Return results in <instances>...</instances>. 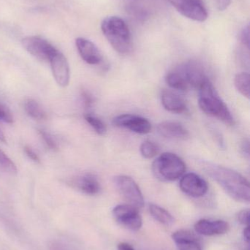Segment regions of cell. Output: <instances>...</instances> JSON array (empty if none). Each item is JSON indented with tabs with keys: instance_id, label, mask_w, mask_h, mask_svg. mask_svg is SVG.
I'll list each match as a JSON object with an SVG mask.
<instances>
[{
	"instance_id": "6da1fadb",
	"label": "cell",
	"mask_w": 250,
	"mask_h": 250,
	"mask_svg": "<svg viewBox=\"0 0 250 250\" xmlns=\"http://www.w3.org/2000/svg\"><path fill=\"white\" fill-rule=\"evenodd\" d=\"M204 169L233 199L239 202H250L249 182L239 172L211 163H205Z\"/></svg>"
},
{
	"instance_id": "7a4b0ae2",
	"label": "cell",
	"mask_w": 250,
	"mask_h": 250,
	"mask_svg": "<svg viewBox=\"0 0 250 250\" xmlns=\"http://www.w3.org/2000/svg\"><path fill=\"white\" fill-rule=\"evenodd\" d=\"M198 104L207 115L218 119L225 124L234 125V119L227 105L221 99L211 81L208 80L199 89Z\"/></svg>"
},
{
	"instance_id": "3957f363",
	"label": "cell",
	"mask_w": 250,
	"mask_h": 250,
	"mask_svg": "<svg viewBox=\"0 0 250 250\" xmlns=\"http://www.w3.org/2000/svg\"><path fill=\"white\" fill-rule=\"evenodd\" d=\"M101 30L110 45L119 54L132 50V35L126 22L117 16H109L101 23Z\"/></svg>"
},
{
	"instance_id": "277c9868",
	"label": "cell",
	"mask_w": 250,
	"mask_h": 250,
	"mask_svg": "<svg viewBox=\"0 0 250 250\" xmlns=\"http://www.w3.org/2000/svg\"><path fill=\"white\" fill-rule=\"evenodd\" d=\"M183 160L173 153H163L152 165V171L156 178L162 182H173L180 179L186 172Z\"/></svg>"
},
{
	"instance_id": "5b68a950",
	"label": "cell",
	"mask_w": 250,
	"mask_h": 250,
	"mask_svg": "<svg viewBox=\"0 0 250 250\" xmlns=\"http://www.w3.org/2000/svg\"><path fill=\"white\" fill-rule=\"evenodd\" d=\"M114 183L119 193L129 204L137 208L143 207V195L137 184L132 178L120 175L114 177Z\"/></svg>"
},
{
	"instance_id": "8992f818",
	"label": "cell",
	"mask_w": 250,
	"mask_h": 250,
	"mask_svg": "<svg viewBox=\"0 0 250 250\" xmlns=\"http://www.w3.org/2000/svg\"><path fill=\"white\" fill-rule=\"evenodd\" d=\"M185 17L204 22L208 19V10L203 0H167Z\"/></svg>"
},
{
	"instance_id": "52a82bcc",
	"label": "cell",
	"mask_w": 250,
	"mask_h": 250,
	"mask_svg": "<svg viewBox=\"0 0 250 250\" xmlns=\"http://www.w3.org/2000/svg\"><path fill=\"white\" fill-rule=\"evenodd\" d=\"M113 214L119 224L132 231H137L142 227V217L138 208L130 204L117 206L113 209Z\"/></svg>"
},
{
	"instance_id": "ba28073f",
	"label": "cell",
	"mask_w": 250,
	"mask_h": 250,
	"mask_svg": "<svg viewBox=\"0 0 250 250\" xmlns=\"http://www.w3.org/2000/svg\"><path fill=\"white\" fill-rule=\"evenodd\" d=\"M22 43L26 51L41 61L49 62L57 52L51 43L40 37H26L22 40Z\"/></svg>"
},
{
	"instance_id": "9c48e42d",
	"label": "cell",
	"mask_w": 250,
	"mask_h": 250,
	"mask_svg": "<svg viewBox=\"0 0 250 250\" xmlns=\"http://www.w3.org/2000/svg\"><path fill=\"white\" fill-rule=\"evenodd\" d=\"M114 126L129 129L135 133L145 135L152 129L151 123L147 119L134 114H121L114 117L113 120Z\"/></svg>"
},
{
	"instance_id": "30bf717a",
	"label": "cell",
	"mask_w": 250,
	"mask_h": 250,
	"mask_svg": "<svg viewBox=\"0 0 250 250\" xmlns=\"http://www.w3.org/2000/svg\"><path fill=\"white\" fill-rule=\"evenodd\" d=\"M177 70L183 76L189 87L199 89L204 83L209 80L204 67L195 61H189L182 64Z\"/></svg>"
},
{
	"instance_id": "8fae6325",
	"label": "cell",
	"mask_w": 250,
	"mask_h": 250,
	"mask_svg": "<svg viewBox=\"0 0 250 250\" xmlns=\"http://www.w3.org/2000/svg\"><path fill=\"white\" fill-rule=\"evenodd\" d=\"M181 189L192 198H201L208 190V183L201 176L195 173H186L181 178Z\"/></svg>"
},
{
	"instance_id": "7c38bea8",
	"label": "cell",
	"mask_w": 250,
	"mask_h": 250,
	"mask_svg": "<svg viewBox=\"0 0 250 250\" xmlns=\"http://www.w3.org/2000/svg\"><path fill=\"white\" fill-rule=\"evenodd\" d=\"M54 80L59 86L66 87L70 82V68L67 59L60 51L51 57L49 61Z\"/></svg>"
},
{
	"instance_id": "4fadbf2b",
	"label": "cell",
	"mask_w": 250,
	"mask_h": 250,
	"mask_svg": "<svg viewBox=\"0 0 250 250\" xmlns=\"http://www.w3.org/2000/svg\"><path fill=\"white\" fill-rule=\"evenodd\" d=\"M76 45L82 60L89 64L96 65L102 62L103 57L98 47L89 40L78 38Z\"/></svg>"
},
{
	"instance_id": "5bb4252c",
	"label": "cell",
	"mask_w": 250,
	"mask_h": 250,
	"mask_svg": "<svg viewBox=\"0 0 250 250\" xmlns=\"http://www.w3.org/2000/svg\"><path fill=\"white\" fill-rule=\"evenodd\" d=\"M229 224L224 220H201L195 225V231L204 236L223 235L229 230Z\"/></svg>"
},
{
	"instance_id": "9a60e30c",
	"label": "cell",
	"mask_w": 250,
	"mask_h": 250,
	"mask_svg": "<svg viewBox=\"0 0 250 250\" xmlns=\"http://www.w3.org/2000/svg\"><path fill=\"white\" fill-rule=\"evenodd\" d=\"M163 107L169 112L183 114L188 111L187 105L183 98L170 90H163L161 94Z\"/></svg>"
},
{
	"instance_id": "2e32d148",
	"label": "cell",
	"mask_w": 250,
	"mask_h": 250,
	"mask_svg": "<svg viewBox=\"0 0 250 250\" xmlns=\"http://www.w3.org/2000/svg\"><path fill=\"white\" fill-rule=\"evenodd\" d=\"M157 129L160 135L170 139H186L189 135V131L176 122H163L157 125Z\"/></svg>"
},
{
	"instance_id": "e0dca14e",
	"label": "cell",
	"mask_w": 250,
	"mask_h": 250,
	"mask_svg": "<svg viewBox=\"0 0 250 250\" xmlns=\"http://www.w3.org/2000/svg\"><path fill=\"white\" fill-rule=\"evenodd\" d=\"M172 237L179 250H202L197 236L189 230H178Z\"/></svg>"
},
{
	"instance_id": "ac0fdd59",
	"label": "cell",
	"mask_w": 250,
	"mask_h": 250,
	"mask_svg": "<svg viewBox=\"0 0 250 250\" xmlns=\"http://www.w3.org/2000/svg\"><path fill=\"white\" fill-rule=\"evenodd\" d=\"M75 186L83 193L88 195H95L101 191V185L96 176L88 173L81 176L75 182Z\"/></svg>"
},
{
	"instance_id": "d6986e66",
	"label": "cell",
	"mask_w": 250,
	"mask_h": 250,
	"mask_svg": "<svg viewBox=\"0 0 250 250\" xmlns=\"http://www.w3.org/2000/svg\"><path fill=\"white\" fill-rule=\"evenodd\" d=\"M165 81L166 83L172 89L180 91H186L189 89V86L187 82L177 69L167 73Z\"/></svg>"
},
{
	"instance_id": "ffe728a7",
	"label": "cell",
	"mask_w": 250,
	"mask_h": 250,
	"mask_svg": "<svg viewBox=\"0 0 250 250\" xmlns=\"http://www.w3.org/2000/svg\"><path fill=\"white\" fill-rule=\"evenodd\" d=\"M149 211L152 217L156 220L164 225V226H171L174 223L175 220L173 215L167 210L162 207L156 204H150Z\"/></svg>"
},
{
	"instance_id": "44dd1931",
	"label": "cell",
	"mask_w": 250,
	"mask_h": 250,
	"mask_svg": "<svg viewBox=\"0 0 250 250\" xmlns=\"http://www.w3.org/2000/svg\"><path fill=\"white\" fill-rule=\"evenodd\" d=\"M24 109L26 114L35 120H42L46 118V113L35 100L29 99L25 101Z\"/></svg>"
},
{
	"instance_id": "7402d4cb",
	"label": "cell",
	"mask_w": 250,
	"mask_h": 250,
	"mask_svg": "<svg viewBox=\"0 0 250 250\" xmlns=\"http://www.w3.org/2000/svg\"><path fill=\"white\" fill-rule=\"evenodd\" d=\"M236 89L245 98L250 99V75L248 73H238L234 79Z\"/></svg>"
},
{
	"instance_id": "603a6c76",
	"label": "cell",
	"mask_w": 250,
	"mask_h": 250,
	"mask_svg": "<svg viewBox=\"0 0 250 250\" xmlns=\"http://www.w3.org/2000/svg\"><path fill=\"white\" fill-rule=\"evenodd\" d=\"M85 120L98 135H104L107 133V126L104 124V122L98 117L88 113V114H85Z\"/></svg>"
},
{
	"instance_id": "cb8c5ba5",
	"label": "cell",
	"mask_w": 250,
	"mask_h": 250,
	"mask_svg": "<svg viewBox=\"0 0 250 250\" xmlns=\"http://www.w3.org/2000/svg\"><path fill=\"white\" fill-rule=\"evenodd\" d=\"M159 152V148L155 143L145 141L141 144L140 153L145 159H152L157 156Z\"/></svg>"
},
{
	"instance_id": "d4e9b609",
	"label": "cell",
	"mask_w": 250,
	"mask_h": 250,
	"mask_svg": "<svg viewBox=\"0 0 250 250\" xmlns=\"http://www.w3.org/2000/svg\"><path fill=\"white\" fill-rule=\"evenodd\" d=\"M49 250H80V249L76 244L68 239H55L50 243Z\"/></svg>"
},
{
	"instance_id": "484cf974",
	"label": "cell",
	"mask_w": 250,
	"mask_h": 250,
	"mask_svg": "<svg viewBox=\"0 0 250 250\" xmlns=\"http://www.w3.org/2000/svg\"><path fill=\"white\" fill-rule=\"evenodd\" d=\"M0 167L12 174L16 173L17 172L16 165L1 149H0Z\"/></svg>"
},
{
	"instance_id": "4316f807",
	"label": "cell",
	"mask_w": 250,
	"mask_h": 250,
	"mask_svg": "<svg viewBox=\"0 0 250 250\" xmlns=\"http://www.w3.org/2000/svg\"><path fill=\"white\" fill-rule=\"evenodd\" d=\"M39 134L42 138L43 141H44L45 145L49 149L52 150V151H57L58 150V146H57V142L48 132L44 130V129H39Z\"/></svg>"
},
{
	"instance_id": "83f0119b",
	"label": "cell",
	"mask_w": 250,
	"mask_h": 250,
	"mask_svg": "<svg viewBox=\"0 0 250 250\" xmlns=\"http://www.w3.org/2000/svg\"><path fill=\"white\" fill-rule=\"evenodd\" d=\"M0 121L11 124L13 122V114L8 108L0 103Z\"/></svg>"
},
{
	"instance_id": "f1b7e54d",
	"label": "cell",
	"mask_w": 250,
	"mask_h": 250,
	"mask_svg": "<svg viewBox=\"0 0 250 250\" xmlns=\"http://www.w3.org/2000/svg\"><path fill=\"white\" fill-rule=\"evenodd\" d=\"M81 97H82V101H83L85 108H91L94 104V98L92 95L88 91L84 89L81 92Z\"/></svg>"
},
{
	"instance_id": "f546056e",
	"label": "cell",
	"mask_w": 250,
	"mask_h": 250,
	"mask_svg": "<svg viewBox=\"0 0 250 250\" xmlns=\"http://www.w3.org/2000/svg\"><path fill=\"white\" fill-rule=\"evenodd\" d=\"M238 220L241 224L245 227L250 226V211L249 209H244L238 214Z\"/></svg>"
},
{
	"instance_id": "4dcf8cb0",
	"label": "cell",
	"mask_w": 250,
	"mask_h": 250,
	"mask_svg": "<svg viewBox=\"0 0 250 250\" xmlns=\"http://www.w3.org/2000/svg\"><path fill=\"white\" fill-rule=\"evenodd\" d=\"M241 42L244 46L246 47L248 49L250 48V28L249 26H247L244 28L241 33L240 36Z\"/></svg>"
},
{
	"instance_id": "1f68e13d",
	"label": "cell",
	"mask_w": 250,
	"mask_h": 250,
	"mask_svg": "<svg viewBox=\"0 0 250 250\" xmlns=\"http://www.w3.org/2000/svg\"><path fill=\"white\" fill-rule=\"evenodd\" d=\"M24 151L26 153V156L29 157L30 160H32V161L35 162V163H39L41 162L40 160L39 157H38V154L29 146H25L24 147Z\"/></svg>"
},
{
	"instance_id": "d6a6232c",
	"label": "cell",
	"mask_w": 250,
	"mask_h": 250,
	"mask_svg": "<svg viewBox=\"0 0 250 250\" xmlns=\"http://www.w3.org/2000/svg\"><path fill=\"white\" fill-rule=\"evenodd\" d=\"M230 0H216L217 8L220 10H225L229 4H230Z\"/></svg>"
},
{
	"instance_id": "836d02e7",
	"label": "cell",
	"mask_w": 250,
	"mask_h": 250,
	"mask_svg": "<svg viewBox=\"0 0 250 250\" xmlns=\"http://www.w3.org/2000/svg\"><path fill=\"white\" fill-rule=\"evenodd\" d=\"M242 153H243L244 155L247 157V158H249V141L248 140H245V141L242 142Z\"/></svg>"
},
{
	"instance_id": "e575fe53",
	"label": "cell",
	"mask_w": 250,
	"mask_h": 250,
	"mask_svg": "<svg viewBox=\"0 0 250 250\" xmlns=\"http://www.w3.org/2000/svg\"><path fill=\"white\" fill-rule=\"evenodd\" d=\"M117 250H135V249L129 244L122 242L117 246Z\"/></svg>"
},
{
	"instance_id": "d590c367",
	"label": "cell",
	"mask_w": 250,
	"mask_h": 250,
	"mask_svg": "<svg viewBox=\"0 0 250 250\" xmlns=\"http://www.w3.org/2000/svg\"><path fill=\"white\" fill-rule=\"evenodd\" d=\"M243 237L245 239V242H246L248 246H249L250 242V226L245 227V230L243 231Z\"/></svg>"
},
{
	"instance_id": "8d00e7d4",
	"label": "cell",
	"mask_w": 250,
	"mask_h": 250,
	"mask_svg": "<svg viewBox=\"0 0 250 250\" xmlns=\"http://www.w3.org/2000/svg\"><path fill=\"white\" fill-rule=\"evenodd\" d=\"M0 141H2V142H5V137H4V133H3L1 129H0Z\"/></svg>"
}]
</instances>
